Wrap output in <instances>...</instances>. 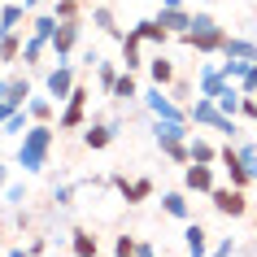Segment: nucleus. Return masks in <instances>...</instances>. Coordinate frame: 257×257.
<instances>
[{
    "instance_id": "f257e3e1",
    "label": "nucleus",
    "mask_w": 257,
    "mask_h": 257,
    "mask_svg": "<svg viewBox=\"0 0 257 257\" xmlns=\"http://www.w3.org/2000/svg\"><path fill=\"white\" fill-rule=\"evenodd\" d=\"M57 136H61L57 122H31V131L18 140L14 166H22V175H40L48 166V157H53V149H57Z\"/></svg>"
},
{
    "instance_id": "f03ea898",
    "label": "nucleus",
    "mask_w": 257,
    "mask_h": 257,
    "mask_svg": "<svg viewBox=\"0 0 257 257\" xmlns=\"http://www.w3.org/2000/svg\"><path fill=\"white\" fill-rule=\"evenodd\" d=\"M188 140H192V122H166V118H153V144H157V149H162V157H170L175 166H188V162H192Z\"/></svg>"
},
{
    "instance_id": "7ed1b4c3",
    "label": "nucleus",
    "mask_w": 257,
    "mask_h": 257,
    "mask_svg": "<svg viewBox=\"0 0 257 257\" xmlns=\"http://www.w3.org/2000/svg\"><path fill=\"white\" fill-rule=\"evenodd\" d=\"M188 118H192V126H205V131H218V136H227V140H240L235 118H227V113L218 109L214 96H196L188 105Z\"/></svg>"
},
{
    "instance_id": "20e7f679",
    "label": "nucleus",
    "mask_w": 257,
    "mask_h": 257,
    "mask_svg": "<svg viewBox=\"0 0 257 257\" xmlns=\"http://www.w3.org/2000/svg\"><path fill=\"white\" fill-rule=\"evenodd\" d=\"M87 105H92V87L74 83V92L66 96V105L57 113V131H83L87 126Z\"/></svg>"
},
{
    "instance_id": "39448f33",
    "label": "nucleus",
    "mask_w": 257,
    "mask_h": 257,
    "mask_svg": "<svg viewBox=\"0 0 257 257\" xmlns=\"http://www.w3.org/2000/svg\"><path fill=\"white\" fill-rule=\"evenodd\" d=\"M140 105L149 109L153 118H166V122H192V118H188V109L179 105V100H175L170 92H166V87H157V83H153L149 92L140 96Z\"/></svg>"
},
{
    "instance_id": "423d86ee",
    "label": "nucleus",
    "mask_w": 257,
    "mask_h": 257,
    "mask_svg": "<svg viewBox=\"0 0 257 257\" xmlns=\"http://www.w3.org/2000/svg\"><path fill=\"white\" fill-rule=\"evenodd\" d=\"M209 205H214L222 218H244L248 214V196H244V188H235V183H218V188L209 192Z\"/></svg>"
},
{
    "instance_id": "0eeeda50",
    "label": "nucleus",
    "mask_w": 257,
    "mask_h": 257,
    "mask_svg": "<svg viewBox=\"0 0 257 257\" xmlns=\"http://www.w3.org/2000/svg\"><path fill=\"white\" fill-rule=\"evenodd\" d=\"M218 166L227 170V183H235V188H253L257 179H253V170L244 166V157H240V149H235V140L231 144H222L218 149Z\"/></svg>"
},
{
    "instance_id": "6e6552de",
    "label": "nucleus",
    "mask_w": 257,
    "mask_h": 257,
    "mask_svg": "<svg viewBox=\"0 0 257 257\" xmlns=\"http://www.w3.org/2000/svg\"><path fill=\"white\" fill-rule=\"evenodd\" d=\"M109 188L118 192V196H122V201H126V205H144V201H153V192H157V188H153V179H149V175H144V179L109 175Z\"/></svg>"
},
{
    "instance_id": "1a4fd4ad",
    "label": "nucleus",
    "mask_w": 257,
    "mask_h": 257,
    "mask_svg": "<svg viewBox=\"0 0 257 257\" xmlns=\"http://www.w3.org/2000/svg\"><path fill=\"white\" fill-rule=\"evenodd\" d=\"M179 40L188 44V48H196L201 57H214V53H222V44H227V31L218 27H201V31H188V35H179Z\"/></svg>"
},
{
    "instance_id": "9d476101",
    "label": "nucleus",
    "mask_w": 257,
    "mask_h": 257,
    "mask_svg": "<svg viewBox=\"0 0 257 257\" xmlns=\"http://www.w3.org/2000/svg\"><path fill=\"white\" fill-rule=\"evenodd\" d=\"M118 131H122V118H109V122H87V126H83V149H87V153L109 149V144L118 140Z\"/></svg>"
},
{
    "instance_id": "9b49d317",
    "label": "nucleus",
    "mask_w": 257,
    "mask_h": 257,
    "mask_svg": "<svg viewBox=\"0 0 257 257\" xmlns=\"http://www.w3.org/2000/svg\"><path fill=\"white\" fill-rule=\"evenodd\" d=\"M79 40H83V18H74V22H57V35L48 44H53V57L57 61H70V53L79 48Z\"/></svg>"
},
{
    "instance_id": "f8f14e48",
    "label": "nucleus",
    "mask_w": 257,
    "mask_h": 257,
    "mask_svg": "<svg viewBox=\"0 0 257 257\" xmlns=\"http://www.w3.org/2000/svg\"><path fill=\"white\" fill-rule=\"evenodd\" d=\"M74 70H70V61H57L53 70H48V74H44V87H48V96H53L57 105H66V96L74 92Z\"/></svg>"
},
{
    "instance_id": "ddd939ff",
    "label": "nucleus",
    "mask_w": 257,
    "mask_h": 257,
    "mask_svg": "<svg viewBox=\"0 0 257 257\" xmlns=\"http://www.w3.org/2000/svg\"><path fill=\"white\" fill-rule=\"evenodd\" d=\"M218 188V175H214V166H201V162H188L183 166V192H209Z\"/></svg>"
},
{
    "instance_id": "4468645a",
    "label": "nucleus",
    "mask_w": 257,
    "mask_h": 257,
    "mask_svg": "<svg viewBox=\"0 0 257 257\" xmlns=\"http://www.w3.org/2000/svg\"><path fill=\"white\" fill-rule=\"evenodd\" d=\"M227 83L231 79L222 74V66H214V61H205V66L196 70V96H218Z\"/></svg>"
},
{
    "instance_id": "2eb2a0df",
    "label": "nucleus",
    "mask_w": 257,
    "mask_h": 257,
    "mask_svg": "<svg viewBox=\"0 0 257 257\" xmlns=\"http://www.w3.org/2000/svg\"><path fill=\"white\" fill-rule=\"evenodd\" d=\"M118 44H122V70H136L140 74V70L149 66V61H144V40H140L136 31H126Z\"/></svg>"
},
{
    "instance_id": "dca6fc26",
    "label": "nucleus",
    "mask_w": 257,
    "mask_h": 257,
    "mask_svg": "<svg viewBox=\"0 0 257 257\" xmlns=\"http://www.w3.org/2000/svg\"><path fill=\"white\" fill-rule=\"evenodd\" d=\"M0 83H5V96H9V105H14V109H27V100L35 96L27 74H0Z\"/></svg>"
},
{
    "instance_id": "f3484780",
    "label": "nucleus",
    "mask_w": 257,
    "mask_h": 257,
    "mask_svg": "<svg viewBox=\"0 0 257 257\" xmlns=\"http://www.w3.org/2000/svg\"><path fill=\"white\" fill-rule=\"evenodd\" d=\"M183 248H188V257H209V231L192 218L183 222Z\"/></svg>"
},
{
    "instance_id": "a211bd4d",
    "label": "nucleus",
    "mask_w": 257,
    "mask_h": 257,
    "mask_svg": "<svg viewBox=\"0 0 257 257\" xmlns=\"http://www.w3.org/2000/svg\"><path fill=\"white\" fill-rule=\"evenodd\" d=\"M149 83H157V87H170V83L179 79V70H175V61H170V57L166 53H157V57H149Z\"/></svg>"
},
{
    "instance_id": "6ab92c4d",
    "label": "nucleus",
    "mask_w": 257,
    "mask_h": 257,
    "mask_svg": "<svg viewBox=\"0 0 257 257\" xmlns=\"http://www.w3.org/2000/svg\"><path fill=\"white\" fill-rule=\"evenodd\" d=\"M22 44H27L22 31H0V66H18L22 61Z\"/></svg>"
},
{
    "instance_id": "aec40b11",
    "label": "nucleus",
    "mask_w": 257,
    "mask_h": 257,
    "mask_svg": "<svg viewBox=\"0 0 257 257\" xmlns=\"http://www.w3.org/2000/svg\"><path fill=\"white\" fill-rule=\"evenodd\" d=\"M157 22H162V27L170 31V35H188V31H192V14L183 9V5H179V9L162 5V14H157Z\"/></svg>"
},
{
    "instance_id": "412c9836",
    "label": "nucleus",
    "mask_w": 257,
    "mask_h": 257,
    "mask_svg": "<svg viewBox=\"0 0 257 257\" xmlns=\"http://www.w3.org/2000/svg\"><path fill=\"white\" fill-rule=\"evenodd\" d=\"M162 209H166L170 218H179V222H188V218H192V201H188V192H183V188L162 192Z\"/></svg>"
},
{
    "instance_id": "4be33fe9",
    "label": "nucleus",
    "mask_w": 257,
    "mask_h": 257,
    "mask_svg": "<svg viewBox=\"0 0 257 257\" xmlns=\"http://www.w3.org/2000/svg\"><path fill=\"white\" fill-rule=\"evenodd\" d=\"M113 257H157L149 240H140V235H118L113 240Z\"/></svg>"
},
{
    "instance_id": "5701e85b",
    "label": "nucleus",
    "mask_w": 257,
    "mask_h": 257,
    "mask_svg": "<svg viewBox=\"0 0 257 257\" xmlns=\"http://www.w3.org/2000/svg\"><path fill=\"white\" fill-rule=\"evenodd\" d=\"M140 79H136V70H122L118 74V83H113V100L118 105H131V100H140Z\"/></svg>"
},
{
    "instance_id": "b1692460",
    "label": "nucleus",
    "mask_w": 257,
    "mask_h": 257,
    "mask_svg": "<svg viewBox=\"0 0 257 257\" xmlns=\"http://www.w3.org/2000/svg\"><path fill=\"white\" fill-rule=\"evenodd\" d=\"M48 53H53V44H48V40H40V35H27V44H22V66L40 70Z\"/></svg>"
},
{
    "instance_id": "393cba45",
    "label": "nucleus",
    "mask_w": 257,
    "mask_h": 257,
    "mask_svg": "<svg viewBox=\"0 0 257 257\" xmlns=\"http://www.w3.org/2000/svg\"><path fill=\"white\" fill-rule=\"evenodd\" d=\"M222 57H235V61H248V66H257V44H253V40H240V35H227V44H222Z\"/></svg>"
},
{
    "instance_id": "a878e982",
    "label": "nucleus",
    "mask_w": 257,
    "mask_h": 257,
    "mask_svg": "<svg viewBox=\"0 0 257 257\" xmlns=\"http://www.w3.org/2000/svg\"><path fill=\"white\" fill-rule=\"evenodd\" d=\"M131 31H136V35H140L144 44H157V48H166V40H170V31H166L162 22H157V18H144V22H136Z\"/></svg>"
},
{
    "instance_id": "bb28decb",
    "label": "nucleus",
    "mask_w": 257,
    "mask_h": 257,
    "mask_svg": "<svg viewBox=\"0 0 257 257\" xmlns=\"http://www.w3.org/2000/svg\"><path fill=\"white\" fill-rule=\"evenodd\" d=\"M70 248H74V257H100V244H96V235L87 227L70 231Z\"/></svg>"
},
{
    "instance_id": "cd10ccee",
    "label": "nucleus",
    "mask_w": 257,
    "mask_h": 257,
    "mask_svg": "<svg viewBox=\"0 0 257 257\" xmlns=\"http://www.w3.org/2000/svg\"><path fill=\"white\" fill-rule=\"evenodd\" d=\"M188 153H192V162H201V166H218V144H214V140H205V136H192L188 140Z\"/></svg>"
},
{
    "instance_id": "c85d7f7f",
    "label": "nucleus",
    "mask_w": 257,
    "mask_h": 257,
    "mask_svg": "<svg viewBox=\"0 0 257 257\" xmlns=\"http://www.w3.org/2000/svg\"><path fill=\"white\" fill-rule=\"evenodd\" d=\"M214 100H218V109H222L227 118H240V105H244V92H240V83H227V87H222V92H218Z\"/></svg>"
},
{
    "instance_id": "c756f323",
    "label": "nucleus",
    "mask_w": 257,
    "mask_h": 257,
    "mask_svg": "<svg viewBox=\"0 0 257 257\" xmlns=\"http://www.w3.org/2000/svg\"><path fill=\"white\" fill-rule=\"evenodd\" d=\"M92 27L100 31V35H109V40H122L126 31L118 27V18H113V9H92Z\"/></svg>"
},
{
    "instance_id": "7c9ffc66",
    "label": "nucleus",
    "mask_w": 257,
    "mask_h": 257,
    "mask_svg": "<svg viewBox=\"0 0 257 257\" xmlns=\"http://www.w3.org/2000/svg\"><path fill=\"white\" fill-rule=\"evenodd\" d=\"M27 113L35 122H53L57 118V100H53V96H31V100H27Z\"/></svg>"
},
{
    "instance_id": "2f4dec72",
    "label": "nucleus",
    "mask_w": 257,
    "mask_h": 257,
    "mask_svg": "<svg viewBox=\"0 0 257 257\" xmlns=\"http://www.w3.org/2000/svg\"><path fill=\"white\" fill-rule=\"evenodd\" d=\"M118 74H122V70L113 66V61H96V87H100V96H113Z\"/></svg>"
},
{
    "instance_id": "473e14b6",
    "label": "nucleus",
    "mask_w": 257,
    "mask_h": 257,
    "mask_svg": "<svg viewBox=\"0 0 257 257\" xmlns=\"http://www.w3.org/2000/svg\"><path fill=\"white\" fill-rule=\"evenodd\" d=\"M31 122H35V118H31L27 109H14V113L5 118V126H0V131H5V136H18V140H22V136L31 131Z\"/></svg>"
},
{
    "instance_id": "72a5a7b5",
    "label": "nucleus",
    "mask_w": 257,
    "mask_h": 257,
    "mask_svg": "<svg viewBox=\"0 0 257 257\" xmlns=\"http://www.w3.org/2000/svg\"><path fill=\"white\" fill-rule=\"evenodd\" d=\"M22 14H27L22 0L18 5H0V31H22Z\"/></svg>"
},
{
    "instance_id": "f704fd0d",
    "label": "nucleus",
    "mask_w": 257,
    "mask_h": 257,
    "mask_svg": "<svg viewBox=\"0 0 257 257\" xmlns=\"http://www.w3.org/2000/svg\"><path fill=\"white\" fill-rule=\"evenodd\" d=\"M53 18H57V22H74V18H83V0H53Z\"/></svg>"
},
{
    "instance_id": "c9c22d12",
    "label": "nucleus",
    "mask_w": 257,
    "mask_h": 257,
    "mask_svg": "<svg viewBox=\"0 0 257 257\" xmlns=\"http://www.w3.org/2000/svg\"><path fill=\"white\" fill-rule=\"evenodd\" d=\"M166 92H170V96H175V100H179V105L188 109L192 100H196V96H192V92H196V83H192V79H175V83H170V87H166Z\"/></svg>"
},
{
    "instance_id": "e433bc0d",
    "label": "nucleus",
    "mask_w": 257,
    "mask_h": 257,
    "mask_svg": "<svg viewBox=\"0 0 257 257\" xmlns=\"http://www.w3.org/2000/svg\"><path fill=\"white\" fill-rule=\"evenodd\" d=\"M31 35H40V40H53V35H57V18H53V14L31 18Z\"/></svg>"
},
{
    "instance_id": "4c0bfd02",
    "label": "nucleus",
    "mask_w": 257,
    "mask_h": 257,
    "mask_svg": "<svg viewBox=\"0 0 257 257\" xmlns=\"http://www.w3.org/2000/svg\"><path fill=\"white\" fill-rule=\"evenodd\" d=\"M218 66H222V74H227L231 83H240L244 74H248V61H235V57H227V61H218Z\"/></svg>"
},
{
    "instance_id": "58836bf2",
    "label": "nucleus",
    "mask_w": 257,
    "mask_h": 257,
    "mask_svg": "<svg viewBox=\"0 0 257 257\" xmlns=\"http://www.w3.org/2000/svg\"><path fill=\"white\" fill-rule=\"evenodd\" d=\"M235 149H240L244 166H248V170H253V179H257V144H253V140H235Z\"/></svg>"
},
{
    "instance_id": "ea45409f",
    "label": "nucleus",
    "mask_w": 257,
    "mask_h": 257,
    "mask_svg": "<svg viewBox=\"0 0 257 257\" xmlns=\"http://www.w3.org/2000/svg\"><path fill=\"white\" fill-rule=\"evenodd\" d=\"M0 196H5V205H22V201H27V183H9Z\"/></svg>"
},
{
    "instance_id": "a19ab883",
    "label": "nucleus",
    "mask_w": 257,
    "mask_h": 257,
    "mask_svg": "<svg viewBox=\"0 0 257 257\" xmlns=\"http://www.w3.org/2000/svg\"><path fill=\"white\" fill-rule=\"evenodd\" d=\"M53 201L57 205H70V201H74V183H53Z\"/></svg>"
},
{
    "instance_id": "79ce46f5",
    "label": "nucleus",
    "mask_w": 257,
    "mask_h": 257,
    "mask_svg": "<svg viewBox=\"0 0 257 257\" xmlns=\"http://www.w3.org/2000/svg\"><path fill=\"white\" fill-rule=\"evenodd\" d=\"M209 257H235V240H231V235H227V240H218L214 248H209Z\"/></svg>"
},
{
    "instance_id": "37998d69",
    "label": "nucleus",
    "mask_w": 257,
    "mask_h": 257,
    "mask_svg": "<svg viewBox=\"0 0 257 257\" xmlns=\"http://www.w3.org/2000/svg\"><path fill=\"white\" fill-rule=\"evenodd\" d=\"M240 92L244 96H257V66H248V74L240 79Z\"/></svg>"
},
{
    "instance_id": "c03bdc74",
    "label": "nucleus",
    "mask_w": 257,
    "mask_h": 257,
    "mask_svg": "<svg viewBox=\"0 0 257 257\" xmlns=\"http://www.w3.org/2000/svg\"><path fill=\"white\" fill-rule=\"evenodd\" d=\"M240 118L257 122V96H244V105H240Z\"/></svg>"
},
{
    "instance_id": "a18cd8bd",
    "label": "nucleus",
    "mask_w": 257,
    "mask_h": 257,
    "mask_svg": "<svg viewBox=\"0 0 257 257\" xmlns=\"http://www.w3.org/2000/svg\"><path fill=\"white\" fill-rule=\"evenodd\" d=\"M14 113V105H9V96H5V83H0V126H5V118Z\"/></svg>"
},
{
    "instance_id": "49530a36",
    "label": "nucleus",
    "mask_w": 257,
    "mask_h": 257,
    "mask_svg": "<svg viewBox=\"0 0 257 257\" xmlns=\"http://www.w3.org/2000/svg\"><path fill=\"white\" fill-rule=\"evenodd\" d=\"M9 183H14V166H0V192L9 188Z\"/></svg>"
},
{
    "instance_id": "de8ad7c7",
    "label": "nucleus",
    "mask_w": 257,
    "mask_h": 257,
    "mask_svg": "<svg viewBox=\"0 0 257 257\" xmlns=\"http://www.w3.org/2000/svg\"><path fill=\"white\" fill-rule=\"evenodd\" d=\"M9 257H35V253H31V244H27V248H22V244H14V248H9Z\"/></svg>"
},
{
    "instance_id": "09e8293b",
    "label": "nucleus",
    "mask_w": 257,
    "mask_h": 257,
    "mask_svg": "<svg viewBox=\"0 0 257 257\" xmlns=\"http://www.w3.org/2000/svg\"><path fill=\"white\" fill-rule=\"evenodd\" d=\"M22 5H27V9H40V5H44V0H22Z\"/></svg>"
},
{
    "instance_id": "8fccbe9b",
    "label": "nucleus",
    "mask_w": 257,
    "mask_h": 257,
    "mask_svg": "<svg viewBox=\"0 0 257 257\" xmlns=\"http://www.w3.org/2000/svg\"><path fill=\"white\" fill-rule=\"evenodd\" d=\"M162 5H170V9H179V5H183V0H162Z\"/></svg>"
}]
</instances>
